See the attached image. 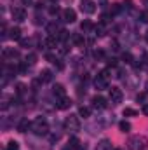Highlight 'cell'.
I'll return each mask as SVG.
<instances>
[{
  "label": "cell",
  "mask_w": 148,
  "mask_h": 150,
  "mask_svg": "<svg viewBox=\"0 0 148 150\" xmlns=\"http://www.w3.org/2000/svg\"><path fill=\"white\" fill-rule=\"evenodd\" d=\"M32 131L37 134V136H44L49 133V124L45 120V117H37L33 122H32Z\"/></svg>",
  "instance_id": "cell-1"
},
{
  "label": "cell",
  "mask_w": 148,
  "mask_h": 150,
  "mask_svg": "<svg viewBox=\"0 0 148 150\" xmlns=\"http://www.w3.org/2000/svg\"><path fill=\"white\" fill-rule=\"evenodd\" d=\"M65 129L70 131V133H78V131H80L78 115H68V117L65 119Z\"/></svg>",
  "instance_id": "cell-2"
},
{
  "label": "cell",
  "mask_w": 148,
  "mask_h": 150,
  "mask_svg": "<svg viewBox=\"0 0 148 150\" xmlns=\"http://www.w3.org/2000/svg\"><path fill=\"white\" fill-rule=\"evenodd\" d=\"M127 145H129V150H145L148 145V142H147L145 136H140L138 134V136H132Z\"/></svg>",
  "instance_id": "cell-3"
},
{
  "label": "cell",
  "mask_w": 148,
  "mask_h": 150,
  "mask_svg": "<svg viewBox=\"0 0 148 150\" xmlns=\"http://www.w3.org/2000/svg\"><path fill=\"white\" fill-rule=\"evenodd\" d=\"M108 80H110L108 77H105L103 74H99L96 79H94V86H96V89H98V91L110 89V82H108Z\"/></svg>",
  "instance_id": "cell-4"
},
{
  "label": "cell",
  "mask_w": 148,
  "mask_h": 150,
  "mask_svg": "<svg viewBox=\"0 0 148 150\" xmlns=\"http://www.w3.org/2000/svg\"><path fill=\"white\" fill-rule=\"evenodd\" d=\"M2 56H4V59L5 61H14V59H18L19 58V51L18 49H14V47H5L4 51H2Z\"/></svg>",
  "instance_id": "cell-5"
},
{
  "label": "cell",
  "mask_w": 148,
  "mask_h": 150,
  "mask_svg": "<svg viewBox=\"0 0 148 150\" xmlns=\"http://www.w3.org/2000/svg\"><path fill=\"white\" fill-rule=\"evenodd\" d=\"M122 98H124V94H122V91L118 89V87H111L110 89V101L113 105H118V103H122Z\"/></svg>",
  "instance_id": "cell-6"
},
{
  "label": "cell",
  "mask_w": 148,
  "mask_h": 150,
  "mask_svg": "<svg viewBox=\"0 0 148 150\" xmlns=\"http://www.w3.org/2000/svg\"><path fill=\"white\" fill-rule=\"evenodd\" d=\"M12 19H14V21H25V19H26V11H25V7H14V9H12Z\"/></svg>",
  "instance_id": "cell-7"
},
{
  "label": "cell",
  "mask_w": 148,
  "mask_h": 150,
  "mask_svg": "<svg viewBox=\"0 0 148 150\" xmlns=\"http://www.w3.org/2000/svg\"><path fill=\"white\" fill-rule=\"evenodd\" d=\"M91 103H92V108H96V110H103V108H106V100H105L103 96H92Z\"/></svg>",
  "instance_id": "cell-8"
},
{
  "label": "cell",
  "mask_w": 148,
  "mask_h": 150,
  "mask_svg": "<svg viewBox=\"0 0 148 150\" xmlns=\"http://www.w3.org/2000/svg\"><path fill=\"white\" fill-rule=\"evenodd\" d=\"M80 9H82V12H84V14H92V12L96 11V4H94L92 0H82Z\"/></svg>",
  "instance_id": "cell-9"
},
{
  "label": "cell",
  "mask_w": 148,
  "mask_h": 150,
  "mask_svg": "<svg viewBox=\"0 0 148 150\" xmlns=\"http://www.w3.org/2000/svg\"><path fill=\"white\" fill-rule=\"evenodd\" d=\"M52 94L59 100V98H65L66 96V89H65V86L63 84H54L52 86Z\"/></svg>",
  "instance_id": "cell-10"
},
{
  "label": "cell",
  "mask_w": 148,
  "mask_h": 150,
  "mask_svg": "<svg viewBox=\"0 0 148 150\" xmlns=\"http://www.w3.org/2000/svg\"><path fill=\"white\" fill-rule=\"evenodd\" d=\"M70 107H72V100H70L68 96L59 98V100H58V103H56V108H58V110H68Z\"/></svg>",
  "instance_id": "cell-11"
},
{
  "label": "cell",
  "mask_w": 148,
  "mask_h": 150,
  "mask_svg": "<svg viewBox=\"0 0 148 150\" xmlns=\"http://www.w3.org/2000/svg\"><path fill=\"white\" fill-rule=\"evenodd\" d=\"M63 19H65L66 23H75L77 12H75L73 9H65V11H63Z\"/></svg>",
  "instance_id": "cell-12"
},
{
  "label": "cell",
  "mask_w": 148,
  "mask_h": 150,
  "mask_svg": "<svg viewBox=\"0 0 148 150\" xmlns=\"http://www.w3.org/2000/svg\"><path fill=\"white\" fill-rule=\"evenodd\" d=\"M28 129H32V122H30L28 119H21V120L18 122V131H19V133H26Z\"/></svg>",
  "instance_id": "cell-13"
},
{
  "label": "cell",
  "mask_w": 148,
  "mask_h": 150,
  "mask_svg": "<svg viewBox=\"0 0 148 150\" xmlns=\"http://www.w3.org/2000/svg\"><path fill=\"white\" fill-rule=\"evenodd\" d=\"M52 77H54V75H52L51 70H42V72L38 74V80L44 84V82H51V80H52Z\"/></svg>",
  "instance_id": "cell-14"
},
{
  "label": "cell",
  "mask_w": 148,
  "mask_h": 150,
  "mask_svg": "<svg viewBox=\"0 0 148 150\" xmlns=\"http://www.w3.org/2000/svg\"><path fill=\"white\" fill-rule=\"evenodd\" d=\"M96 150H111V142L106 140V138H103V140L96 145Z\"/></svg>",
  "instance_id": "cell-15"
},
{
  "label": "cell",
  "mask_w": 148,
  "mask_h": 150,
  "mask_svg": "<svg viewBox=\"0 0 148 150\" xmlns=\"http://www.w3.org/2000/svg\"><path fill=\"white\" fill-rule=\"evenodd\" d=\"M80 145H82V143H80V140H78V138H75V136H72V138L68 140V145H66V147H70L72 150H78V149H80Z\"/></svg>",
  "instance_id": "cell-16"
},
{
  "label": "cell",
  "mask_w": 148,
  "mask_h": 150,
  "mask_svg": "<svg viewBox=\"0 0 148 150\" xmlns=\"http://www.w3.org/2000/svg\"><path fill=\"white\" fill-rule=\"evenodd\" d=\"M9 37L12 38V40H21V30H19L18 26L11 28V35H9Z\"/></svg>",
  "instance_id": "cell-17"
},
{
  "label": "cell",
  "mask_w": 148,
  "mask_h": 150,
  "mask_svg": "<svg viewBox=\"0 0 148 150\" xmlns=\"http://www.w3.org/2000/svg\"><path fill=\"white\" fill-rule=\"evenodd\" d=\"M56 44H58V37H52V35H51V37L44 42V45H45V47H49V49L56 47Z\"/></svg>",
  "instance_id": "cell-18"
},
{
  "label": "cell",
  "mask_w": 148,
  "mask_h": 150,
  "mask_svg": "<svg viewBox=\"0 0 148 150\" xmlns=\"http://www.w3.org/2000/svg\"><path fill=\"white\" fill-rule=\"evenodd\" d=\"M91 28H92V23H91L89 19H84V21L80 23V30H82L84 33H85V32H89Z\"/></svg>",
  "instance_id": "cell-19"
},
{
  "label": "cell",
  "mask_w": 148,
  "mask_h": 150,
  "mask_svg": "<svg viewBox=\"0 0 148 150\" xmlns=\"http://www.w3.org/2000/svg\"><path fill=\"white\" fill-rule=\"evenodd\" d=\"M118 129H120L122 133H129V131H131V124H129L127 120H122V122H118Z\"/></svg>",
  "instance_id": "cell-20"
},
{
  "label": "cell",
  "mask_w": 148,
  "mask_h": 150,
  "mask_svg": "<svg viewBox=\"0 0 148 150\" xmlns=\"http://www.w3.org/2000/svg\"><path fill=\"white\" fill-rule=\"evenodd\" d=\"M78 115L84 117V119L91 117V108H89V107H80V108H78Z\"/></svg>",
  "instance_id": "cell-21"
},
{
  "label": "cell",
  "mask_w": 148,
  "mask_h": 150,
  "mask_svg": "<svg viewBox=\"0 0 148 150\" xmlns=\"http://www.w3.org/2000/svg\"><path fill=\"white\" fill-rule=\"evenodd\" d=\"M47 32H49V35H52V37H58V26H56V23H51V25H47Z\"/></svg>",
  "instance_id": "cell-22"
},
{
  "label": "cell",
  "mask_w": 148,
  "mask_h": 150,
  "mask_svg": "<svg viewBox=\"0 0 148 150\" xmlns=\"http://www.w3.org/2000/svg\"><path fill=\"white\" fill-rule=\"evenodd\" d=\"M124 117H136L138 115V110H134V108H124Z\"/></svg>",
  "instance_id": "cell-23"
},
{
  "label": "cell",
  "mask_w": 148,
  "mask_h": 150,
  "mask_svg": "<svg viewBox=\"0 0 148 150\" xmlns=\"http://www.w3.org/2000/svg\"><path fill=\"white\" fill-rule=\"evenodd\" d=\"M72 40H73L75 45H84V37H82V35H78V33H75L73 37H72Z\"/></svg>",
  "instance_id": "cell-24"
},
{
  "label": "cell",
  "mask_w": 148,
  "mask_h": 150,
  "mask_svg": "<svg viewBox=\"0 0 148 150\" xmlns=\"http://www.w3.org/2000/svg\"><path fill=\"white\" fill-rule=\"evenodd\" d=\"M94 32H96V35L103 37V35H105V23H99V25L94 28Z\"/></svg>",
  "instance_id": "cell-25"
},
{
  "label": "cell",
  "mask_w": 148,
  "mask_h": 150,
  "mask_svg": "<svg viewBox=\"0 0 148 150\" xmlns=\"http://www.w3.org/2000/svg\"><path fill=\"white\" fill-rule=\"evenodd\" d=\"M5 150H19V143H18V142H14V140H11V142L7 143Z\"/></svg>",
  "instance_id": "cell-26"
},
{
  "label": "cell",
  "mask_w": 148,
  "mask_h": 150,
  "mask_svg": "<svg viewBox=\"0 0 148 150\" xmlns=\"http://www.w3.org/2000/svg\"><path fill=\"white\" fill-rule=\"evenodd\" d=\"M16 93H18V96H23L26 93V86L25 84H18L16 86Z\"/></svg>",
  "instance_id": "cell-27"
},
{
  "label": "cell",
  "mask_w": 148,
  "mask_h": 150,
  "mask_svg": "<svg viewBox=\"0 0 148 150\" xmlns=\"http://www.w3.org/2000/svg\"><path fill=\"white\" fill-rule=\"evenodd\" d=\"M68 37H70V33L66 30H59L58 32V40H68Z\"/></svg>",
  "instance_id": "cell-28"
},
{
  "label": "cell",
  "mask_w": 148,
  "mask_h": 150,
  "mask_svg": "<svg viewBox=\"0 0 148 150\" xmlns=\"http://www.w3.org/2000/svg\"><path fill=\"white\" fill-rule=\"evenodd\" d=\"M26 63H28V65H35V63H37V56H35V54L26 56Z\"/></svg>",
  "instance_id": "cell-29"
},
{
  "label": "cell",
  "mask_w": 148,
  "mask_h": 150,
  "mask_svg": "<svg viewBox=\"0 0 148 150\" xmlns=\"http://www.w3.org/2000/svg\"><path fill=\"white\" fill-rule=\"evenodd\" d=\"M122 59H124L125 63H132V56H131V52H124V54H122Z\"/></svg>",
  "instance_id": "cell-30"
},
{
  "label": "cell",
  "mask_w": 148,
  "mask_h": 150,
  "mask_svg": "<svg viewBox=\"0 0 148 150\" xmlns=\"http://www.w3.org/2000/svg\"><path fill=\"white\" fill-rule=\"evenodd\" d=\"M140 21H141V23H148V11H143V12L140 14Z\"/></svg>",
  "instance_id": "cell-31"
},
{
  "label": "cell",
  "mask_w": 148,
  "mask_h": 150,
  "mask_svg": "<svg viewBox=\"0 0 148 150\" xmlns=\"http://www.w3.org/2000/svg\"><path fill=\"white\" fill-rule=\"evenodd\" d=\"M120 9H122V7H120L118 4H113V7L110 9V14H118V12H120Z\"/></svg>",
  "instance_id": "cell-32"
},
{
  "label": "cell",
  "mask_w": 148,
  "mask_h": 150,
  "mask_svg": "<svg viewBox=\"0 0 148 150\" xmlns=\"http://www.w3.org/2000/svg\"><path fill=\"white\" fill-rule=\"evenodd\" d=\"M94 58H96V59H103V58H105V52H103L101 49H98V51H94Z\"/></svg>",
  "instance_id": "cell-33"
},
{
  "label": "cell",
  "mask_w": 148,
  "mask_h": 150,
  "mask_svg": "<svg viewBox=\"0 0 148 150\" xmlns=\"http://www.w3.org/2000/svg\"><path fill=\"white\" fill-rule=\"evenodd\" d=\"M58 11H59V9H58V5H52V7L49 9V12H51L52 16H54V14H58Z\"/></svg>",
  "instance_id": "cell-34"
},
{
  "label": "cell",
  "mask_w": 148,
  "mask_h": 150,
  "mask_svg": "<svg viewBox=\"0 0 148 150\" xmlns=\"http://www.w3.org/2000/svg\"><path fill=\"white\" fill-rule=\"evenodd\" d=\"M54 65H56V68H58V70H63V63H61L59 59H56V61H54Z\"/></svg>",
  "instance_id": "cell-35"
},
{
  "label": "cell",
  "mask_w": 148,
  "mask_h": 150,
  "mask_svg": "<svg viewBox=\"0 0 148 150\" xmlns=\"http://www.w3.org/2000/svg\"><path fill=\"white\" fill-rule=\"evenodd\" d=\"M58 140H59V134H52V136H51V142H52V143H56Z\"/></svg>",
  "instance_id": "cell-36"
},
{
  "label": "cell",
  "mask_w": 148,
  "mask_h": 150,
  "mask_svg": "<svg viewBox=\"0 0 148 150\" xmlns=\"http://www.w3.org/2000/svg\"><path fill=\"white\" fill-rule=\"evenodd\" d=\"M108 65H110V67H115V65H117V59H113V58L108 59Z\"/></svg>",
  "instance_id": "cell-37"
},
{
  "label": "cell",
  "mask_w": 148,
  "mask_h": 150,
  "mask_svg": "<svg viewBox=\"0 0 148 150\" xmlns=\"http://www.w3.org/2000/svg\"><path fill=\"white\" fill-rule=\"evenodd\" d=\"M138 101H145V93H141V94H138Z\"/></svg>",
  "instance_id": "cell-38"
},
{
  "label": "cell",
  "mask_w": 148,
  "mask_h": 150,
  "mask_svg": "<svg viewBox=\"0 0 148 150\" xmlns=\"http://www.w3.org/2000/svg\"><path fill=\"white\" fill-rule=\"evenodd\" d=\"M143 113L148 117V103H147V105H143Z\"/></svg>",
  "instance_id": "cell-39"
},
{
  "label": "cell",
  "mask_w": 148,
  "mask_h": 150,
  "mask_svg": "<svg viewBox=\"0 0 148 150\" xmlns=\"http://www.w3.org/2000/svg\"><path fill=\"white\" fill-rule=\"evenodd\" d=\"M32 2H33V0H21V4H23V5H30Z\"/></svg>",
  "instance_id": "cell-40"
},
{
  "label": "cell",
  "mask_w": 148,
  "mask_h": 150,
  "mask_svg": "<svg viewBox=\"0 0 148 150\" xmlns=\"http://www.w3.org/2000/svg\"><path fill=\"white\" fill-rule=\"evenodd\" d=\"M143 4H145V5H148V0H143Z\"/></svg>",
  "instance_id": "cell-41"
},
{
  "label": "cell",
  "mask_w": 148,
  "mask_h": 150,
  "mask_svg": "<svg viewBox=\"0 0 148 150\" xmlns=\"http://www.w3.org/2000/svg\"><path fill=\"white\" fill-rule=\"evenodd\" d=\"M145 38H147V42H148V32H147V35H145Z\"/></svg>",
  "instance_id": "cell-42"
},
{
  "label": "cell",
  "mask_w": 148,
  "mask_h": 150,
  "mask_svg": "<svg viewBox=\"0 0 148 150\" xmlns=\"http://www.w3.org/2000/svg\"><path fill=\"white\" fill-rule=\"evenodd\" d=\"M113 150H122V149H113Z\"/></svg>",
  "instance_id": "cell-43"
},
{
  "label": "cell",
  "mask_w": 148,
  "mask_h": 150,
  "mask_svg": "<svg viewBox=\"0 0 148 150\" xmlns=\"http://www.w3.org/2000/svg\"><path fill=\"white\" fill-rule=\"evenodd\" d=\"M52 2H56V0H52Z\"/></svg>",
  "instance_id": "cell-44"
}]
</instances>
